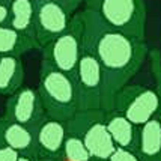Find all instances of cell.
Returning a JSON list of instances; mask_svg holds the SVG:
<instances>
[{
  "label": "cell",
  "instance_id": "obj_1",
  "mask_svg": "<svg viewBox=\"0 0 161 161\" xmlns=\"http://www.w3.org/2000/svg\"><path fill=\"white\" fill-rule=\"evenodd\" d=\"M84 23V50L98 59L104 75L103 110H113L118 92L139 72L149 50L143 39H137L107 26L95 9L81 11Z\"/></svg>",
  "mask_w": 161,
  "mask_h": 161
},
{
  "label": "cell",
  "instance_id": "obj_2",
  "mask_svg": "<svg viewBox=\"0 0 161 161\" xmlns=\"http://www.w3.org/2000/svg\"><path fill=\"white\" fill-rule=\"evenodd\" d=\"M38 92L45 113L60 120L71 119L78 110V93L75 78L56 68L42 57Z\"/></svg>",
  "mask_w": 161,
  "mask_h": 161
},
{
  "label": "cell",
  "instance_id": "obj_3",
  "mask_svg": "<svg viewBox=\"0 0 161 161\" xmlns=\"http://www.w3.org/2000/svg\"><path fill=\"white\" fill-rule=\"evenodd\" d=\"M68 133L78 136L89 149L93 160L107 161L116 149L112 136L105 125V110L87 108L77 113L66 120Z\"/></svg>",
  "mask_w": 161,
  "mask_h": 161
},
{
  "label": "cell",
  "instance_id": "obj_4",
  "mask_svg": "<svg viewBox=\"0 0 161 161\" xmlns=\"http://www.w3.org/2000/svg\"><path fill=\"white\" fill-rule=\"evenodd\" d=\"M36 41L45 47L69 27L83 0H33Z\"/></svg>",
  "mask_w": 161,
  "mask_h": 161
},
{
  "label": "cell",
  "instance_id": "obj_5",
  "mask_svg": "<svg viewBox=\"0 0 161 161\" xmlns=\"http://www.w3.org/2000/svg\"><path fill=\"white\" fill-rule=\"evenodd\" d=\"M91 9L97 11L107 26L137 39H145V0H99Z\"/></svg>",
  "mask_w": 161,
  "mask_h": 161
},
{
  "label": "cell",
  "instance_id": "obj_6",
  "mask_svg": "<svg viewBox=\"0 0 161 161\" xmlns=\"http://www.w3.org/2000/svg\"><path fill=\"white\" fill-rule=\"evenodd\" d=\"M83 33L84 23L80 11L74 17L69 27L59 36H56L51 42H48L45 47H42V57L47 59L50 63H53L60 71L74 77L80 57L84 51Z\"/></svg>",
  "mask_w": 161,
  "mask_h": 161
},
{
  "label": "cell",
  "instance_id": "obj_7",
  "mask_svg": "<svg viewBox=\"0 0 161 161\" xmlns=\"http://www.w3.org/2000/svg\"><path fill=\"white\" fill-rule=\"evenodd\" d=\"M160 108V98L157 89L142 84L124 86L114 99L113 110L122 113L134 125L140 126L152 118H157Z\"/></svg>",
  "mask_w": 161,
  "mask_h": 161
},
{
  "label": "cell",
  "instance_id": "obj_8",
  "mask_svg": "<svg viewBox=\"0 0 161 161\" xmlns=\"http://www.w3.org/2000/svg\"><path fill=\"white\" fill-rule=\"evenodd\" d=\"M74 78L77 84L78 110L103 108L104 75L103 68L93 53L87 50L83 51Z\"/></svg>",
  "mask_w": 161,
  "mask_h": 161
},
{
  "label": "cell",
  "instance_id": "obj_9",
  "mask_svg": "<svg viewBox=\"0 0 161 161\" xmlns=\"http://www.w3.org/2000/svg\"><path fill=\"white\" fill-rule=\"evenodd\" d=\"M3 116L17 124L27 126L29 130L35 133L39 124L47 118L38 89L21 86L17 92L9 95Z\"/></svg>",
  "mask_w": 161,
  "mask_h": 161
},
{
  "label": "cell",
  "instance_id": "obj_10",
  "mask_svg": "<svg viewBox=\"0 0 161 161\" xmlns=\"http://www.w3.org/2000/svg\"><path fill=\"white\" fill-rule=\"evenodd\" d=\"M68 136L66 122L47 116L35 130L36 158L59 160Z\"/></svg>",
  "mask_w": 161,
  "mask_h": 161
},
{
  "label": "cell",
  "instance_id": "obj_11",
  "mask_svg": "<svg viewBox=\"0 0 161 161\" xmlns=\"http://www.w3.org/2000/svg\"><path fill=\"white\" fill-rule=\"evenodd\" d=\"M0 146L12 147L21 155L36 158L35 133L27 126L17 124L8 118H0Z\"/></svg>",
  "mask_w": 161,
  "mask_h": 161
},
{
  "label": "cell",
  "instance_id": "obj_12",
  "mask_svg": "<svg viewBox=\"0 0 161 161\" xmlns=\"http://www.w3.org/2000/svg\"><path fill=\"white\" fill-rule=\"evenodd\" d=\"M105 125L118 147L136 151L139 139V126L126 119L122 113L116 110L105 112Z\"/></svg>",
  "mask_w": 161,
  "mask_h": 161
},
{
  "label": "cell",
  "instance_id": "obj_13",
  "mask_svg": "<svg viewBox=\"0 0 161 161\" xmlns=\"http://www.w3.org/2000/svg\"><path fill=\"white\" fill-rule=\"evenodd\" d=\"M136 152L142 161H161V122L158 118L139 126Z\"/></svg>",
  "mask_w": 161,
  "mask_h": 161
},
{
  "label": "cell",
  "instance_id": "obj_14",
  "mask_svg": "<svg viewBox=\"0 0 161 161\" xmlns=\"http://www.w3.org/2000/svg\"><path fill=\"white\" fill-rule=\"evenodd\" d=\"M8 24L17 32L36 39L35 2L33 0H11Z\"/></svg>",
  "mask_w": 161,
  "mask_h": 161
},
{
  "label": "cell",
  "instance_id": "obj_15",
  "mask_svg": "<svg viewBox=\"0 0 161 161\" xmlns=\"http://www.w3.org/2000/svg\"><path fill=\"white\" fill-rule=\"evenodd\" d=\"M24 65L21 56H0V95H12L23 86Z\"/></svg>",
  "mask_w": 161,
  "mask_h": 161
},
{
  "label": "cell",
  "instance_id": "obj_16",
  "mask_svg": "<svg viewBox=\"0 0 161 161\" xmlns=\"http://www.w3.org/2000/svg\"><path fill=\"white\" fill-rule=\"evenodd\" d=\"M36 48H41L36 39L17 32L9 24H0V56H23Z\"/></svg>",
  "mask_w": 161,
  "mask_h": 161
},
{
  "label": "cell",
  "instance_id": "obj_17",
  "mask_svg": "<svg viewBox=\"0 0 161 161\" xmlns=\"http://www.w3.org/2000/svg\"><path fill=\"white\" fill-rule=\"evenodd\" d=\"M92 160L93 158H92L89 149L84 145V142L75 134L68 133L62 149V154L59 157V161H92Z\"/></svg>",
  "mask_w": 161,
  "mask_h": 161
},
{
  "label": "cell",
  "instance_id": "obj_18",
  "mask_svg": "<svg viewBox=\"0 0 161 161\" xmlns=\"http://www.w3.org/2000/svg\"><path fill=\"white\" fill-rule=\"evenodd\" d=\"M149 60H151V69H152V75L155 80V89L158 92V98H160V108H158V114L157 118L161 122V54L158 50H151L149 51Z\"/></svg>",
  "mask_w": 161,
  "mask_h": 161
},
{
  "label": "cell",
  "instance_id": "obj_19",
  "mask_svg": "<svg viewBox=\"0 0 161 161\" xmlns=\"http://www.w3.org/2000/svg\"><path fill=\"white\" fill-rule=\"evenodd\" d=\"M108 161H142V160L136 151L116 146V149L113 151V154L110 155Z\"/></svg>",
  "mask_w": 161,
  "mask_h": 161
},
{
  "label": "cell",
  "instance_id": "obj_20",
  "mask_svg": "<svg viewBox=\"0 0 161 161\" xmlns=\"http://www.w3.org/2000/svg\"><path fill=\"white\" fill-rule=\"evenodd\" d=\"M20 152L12 147L0 146V161H17L20 158Z\"/></svg>",
  "mask_w": 161,
  "mask_h": 161
},
{
  "label": "cell",
  "instance_id": "obj_21",
  "mask_svg": "<svg viewBox=\"0 0 161 161\" xmlns=\"http://www.w3.org/2000/svg\"><path fill=\"white\" fill-rule=\"evenodd\" d=\"M9 20V6L0 3V24H8Z\"/></svg>",
  "mask_w": 161,
  "mask_h": 161
},
{
  "label": "cell",
  "instance_id": "obj_22",
  "mask_svg": "<svg viewBox=\"0 0 161 161\" xmlns=\"http://www.w3.org/2000/svg\"><path fill=\"white\" fill-rule=\"evenodd\" d=\"M17 161H36L35 157H30V155H20V158Z\"/></svg>",
  "mask_w": 161,
  "mask_h": 161
},
{
  "label": "cell",
  "instance_id": "obj_23",
  "mask_svg": "<svg viewBox=\"0 0 161 161\" xmlns=\"http://www.w3.org/2000/svg\"><path fill=\"white\" fill-rule=\"evenodd\" d=\"M84 3H86V8H92L93 5H97L99 0H83Z\"/></svg>",
  "mask_w": 161,
  "mask_h": 161
},
{
  "label": "cell",
  "instance_id": "obj_24",
  "mask_svg": "<svg viewBox=\"0 0 161 161\" xmlns=\"http://www.w3.org/2000/svg\"><path fill=\"white\" fill-rule=\"evenodd\" d=\"M36 161H59V160H50V158H36Z\"/></svg>",
  "mask_w": 161,
  "mask_h": 161
},
{
  "label": "cell",
  "instance_id": "obj_25",
  "mask_svg": "<svg viewBox=\"0 0 161 161\" xmlns=\"http://www.w3.org/2000/svg\"><path fill=\"white\" fill-rule=\"evenodd\" d=\"M0 3H3V5H9V3H11V0H0Z\"/></svg>",
  "mask_w": 161,
  "mask_h": 161
},
{
  "label": "cell",
  "instance_id": "obj_26",
  "mask_svg": "<svg viewBox=\"0 0 161 161\" xmlns=\"http://www.w3.org/2000/svg\"><path fill=\"white\" fill-rule=\"evenodd\" d=\"M92 161H103V160H92ZM107 161H108V160H107Z\"/></svg>",
  "mask_w": 161,
  "mask_h": 161
}]
</instances>
